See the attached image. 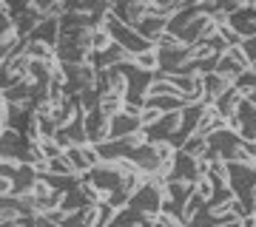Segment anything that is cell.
Instances as JSON below:
<instances>
[{"label":"cell","instance_id":"6da1fadb","mask_svg":"<svg viewBox=\"0 0 256 227\" xmlns=\"http://www.w3.org/2000/svg\"><path fill=\"white\" fill-rule=\"evenodd\" d=\"M102 26L108 28V34H111V40L120 45V48H126L131 57H137V54H142V51H151V48H156V45H151L146 40V37L140 34L134 26H126L122 20H117L114 14H106V20H102Z\"/></svg>","mask_w":256,"mask_h":227},{"label":"cell","instance_id":"7a4b0ae2","mask_svg":"<svg viewBox=\"0 0 256 227\" xmlns=\"http://www.w3.org/2000/svg\"><path fill=\"white\" fill-rule=\"evenodd\" d=\"M230 128H234L245 142H254L256 139V105L250 100H242L236 114L230 117Z\"/></svg>","mask_w":256,"mask_h":227},{"label":"cell","instance_id":"3957f363","mask_svg":"<svg viewBox=\"0 0 256 227\" xmlns=\"http://www.w3.org/2000/svg\"><path fill=\"white\" fill-rule=\"evenodd\" d=\"M200 179H202L200 159H194V156L176 151L174 165H171V182H191V185H196Z\"/></svg>","mask_w":256,"mask_h":227},{"label":"cell","instance_id":"277c9868","mask_svg":"<svg viewBox=\"0 0 256 227\" xmlns=\"http://www.w3.org/2000/svg\"><path fill=\"white\" fill-rule=\"evenodd\" d=\"M86 131H88V142L92 145H106L111 139V117H106L100 108L86 114Z\"/></svg>","mask_w":256,"mask_h":227},{"label":"cell","instance_id":"5b68a950","mask_svg":"<svg viewBox=\"0 0 256 227\" xmlns=\"http://www.w3.org/2000/svg\"><path fill=\"white\" fill-rule=\"evenodd\" d=\"M68 159H72L74 171L80 173V176H88V173L97 168V165H102V156L100 151H97V145H82V148H72L68 151Z\"/></svg>","mask_w":256,"mask_h":227},{"label":"cell","instance_id":"8992f818","mask_svg":"<svg viewBox=\"0 0 256 227\" xmlns=\"http://www.w3.org/2000/svg\"><path fill=\"white\" fill-rule=\"evenodd\" d=\"M216 71L225 74V77H230V80H239L245 71H250V60L245 57L242 48H228L225 57L220 60V65H216Z\"/></svg>","mask_w":256,"mask_h":227},{"label":"cell","instance_id":"52a82bcc","mask_svg":"<svg viewBox=\"0 0 256 227\" xmlns=\"http://www.w3.org/2000/svg\"><path fill=\"white\" fill-rule=\"evenodd\" d=\"M142 119L137 114H117L111 117V139H126V136H134V134H142Z\"/></svg>","mask_w":256,"mask_h":227},{"label":"cell","instance_id":"ba28073f","mask_svg":"<svg viewBox=\"0 0 256 227\" xmlns=\"http://www.w3.org/2000/svg\"><path fill=\"white\" fill-rule=\"evenodd\" d=\"M236 85V80H230L225 74L214 71V74H205V105H214V102L220 100L225 91H230Z\"/></svg>","mask_w":256,"mask_h":227},{"label":"cell","instance_id":"9c48e42d","mask_svg":"<svg viewBox=\"0 0 256 227\" xmlns=\"http://www.w3.org/2000/svg\"><path fill=\"white\" fill-rule=\"evenodd\" d=\"M26 40H32V43H46V45H52V48H57V43H60V20L46 17Z\"/></svg>","mask_w":256,"mask_h":227},{"label":"cell","instance_id":"30bf717a","mask_svg":"<svg viewBox=\"0 0 256 227\" xmlns=\"http://www.w3.org/2000/svg\"><path fill=\"white\" fill-rule=\"evenodd\" d=\"M242 100H245V97H242V91H239L236 85H234V88H230V91H225V94H222L220 100L214 102V108H216V111L222 114V117H225V119L230 122V117L236 114V108L242 105Z\"/></svg>","mask_w":256,"mask_h":227},{"label":"cell","instance_id":"8fae6325","mask_svg":"<svg viewBox=\"0 0 256 227\" xmlns=\"http://www.w3.org/2000/svg\"><path fill=\"white\" fill-rule=\"evenodd\" d=\"M180 151H182V154H188V156H194V159H205V154L210 151V139H208V136L194 134L191 139L180 148Z\"/></svg>","mask_w":256,"mask_h":227},{"label":"cell","instance_id":"7c38bea8","mask_svg":"<svg viewBox=\"0 0 256 227\" xmlns=\"http://www.w3.org/2000/svg\"><path fill=\"white\" fill-rule=\"evenodd\" d=\"M88 205H92V202L86 199V193H82V188L77 185L74 191H68V193H66V199H63V208H60V210H63L66 216H68V213H77V210L88 208Z\"/></svg>","mask_w":256,"mask_h":227},{"label":"cell","instance_id":"4fadbf2b","mask_svg":"<svg viewBox=\"0 0 256 227\" xmlns=\"http://www.w3.org/2000/svg\"><path fill=\"white\" fill-rule=\"evenodd\" d=\"M100 111L106 114V117H117V114H122V111H126V97H122V94H114V91L102 94Z\"/></svg>","mask_w":256,"mask_h":227},{"label":"cell","instance_id":"5bb4252c","mask_svg":"<svg viewBox=\"0 0 256 227\" xmlns=\"http://www.w3.org/2000/svg\"><path fill=\"white\" fill-rule=\"evenodd\" d=\"M46 173H54V176H80V173L74 171V165H72V159L66 154H60L57 159H52L48 162V171Z\"/></svg>","mask_w":256,"mask_h":227},{"label":"cell","instance_id":"9a60e30c","mask_svg":"<svg viewBox=\"0 0 256 227\" xmlns=\"http://www.w3.org/2000/svg\"><path fill=\"white\" fill-rule=\"evenodd\" d=\"M131 60H134V65H137V68H142V71H160V54H156V48L142 51V54L131 57Z\"/></svg>","mask_w":256,"mask_h":227},{"label":"cell","instance_id":"2e32d148","mask_svg":"<svg viewBox=\"0 0 256 227\" xmlns=\"http://www.w3.org/2000/svg\"><path fill=\"white\" fill-rule=\"evenodd\" d=\"M194 193H196L202 202H210V199H214V193H216V185H214L208 176H202V179L194 185Z\"/></svg>","mask_w":256,"mask_h":227},{"label":"cell","instance_id":"e0dca14e","mask_svg":"<svg viewBox=\"0 0 256 227\" xmlns=\"http://www.w3.org/2000/svg\"><path fill=\"white\" fill-rule=\"evenodd\" d=\"M37 145L43 148V154H46V159H48V162H52V159H57V156L63 154V148H60V145L54 142V136H52V139H40Z\"/></svg>","mask_w":256,"mask_h":227},{"label":"cell","instance_id":"ac0fdd59","mask_svg":"<svg viewBox=\"0 0 256 227\" xmlns=\"http://www.w3.org/2000/svg\"><path fill=\"white\" fill-rule=\"evenodd\" d=\"M140 119H142V128H151L154 122H160V119H162V114H160L156 108H142Z\"/></svg>","mask_w":256,"mask_h":227},{"label":"cell","instance_id":"d6986e66","mask_svg":"<svg viewBox=\"0 0 256 227\" xmlns=\"http://www.w3.org/2000/svg\"><path fill=\"white\" fill-rule=\"evenodd\" d=\"M242 51H245V57L250 60V65H254L256 63V37H250V40L242 43Z\"/></svg>","mask_w":256,"mask_h":227},{"label":"cell","instance_id":"ffe728a7","mask_svg":"<svg viewBox=\"0 0 256 227\" xmlns=\"http://www.w3.org/2000/svg\"><path fill=\"white\" fill-rule=\"evenodd\" d=\"M3 227H26V222H14V225H3Z\"/></svg>","mask_w":256,"mask_h":227},{"label":"cell","instance_id":"44dd1931","mask_svg":"<svg viewBox=\"0 0 256 227\" xmlns=\"http://www.w3.org/2000/svg\"><path fill=\"white\" fill-rule=\"evenodd\" d=\"M250 71H254V74H256V63H254V65H250Z\"/></svg>","mask_w":256,"mask_h":227}]
</instances>
